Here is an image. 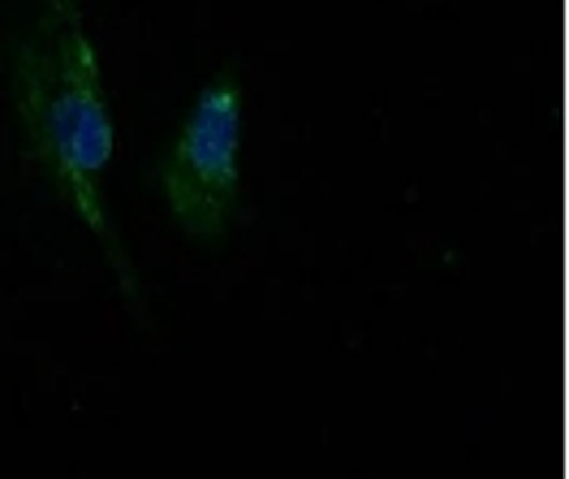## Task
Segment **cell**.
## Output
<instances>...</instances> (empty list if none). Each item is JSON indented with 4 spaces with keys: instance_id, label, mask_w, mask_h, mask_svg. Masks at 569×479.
<instances>
[{
    "instance_id": "cell-1",
    "label": "cell",
    "mask_w": 569,
    "mask_h": 479,
    "mask_svg": "<svg viewBox=\"0 0 569 479\" xmlns=\"http://www.w3.org/2000/svg\"><path fill=\"white\" fill-rule=\"evenodd\" d=\"M4 91L27 164L61 212L78 217L112 256L121 281H130L121 233L108 208L117 121L82 0H31L13 18L4 31Z\"/></svg>"
},
{
    "instance_id": "cell-2",
    "label": "cell",
    "mask_w": 569,
    "mask_h": 479,
    "mask_svg": "<svg viewBox=\"0 0 569 479\" xmlns=\"http://www.w3.org/2000/svg\"><path fill=\"white\" fill-rule=\"evenodd\" d=\"M242 186H247V87L238 74L208 78L181 112L178 130L160 151L156 194L164 221L178 238L212 256L224 251L242 221Z\"/></svg>"
}]
</instances>
